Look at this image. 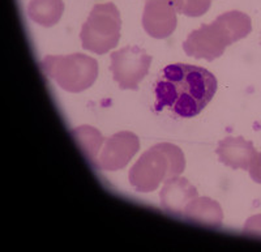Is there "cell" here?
Masks as SVG:
<instances>
[{"mask_svg": "<svg viewBox=\"0 0 261 252\" xmlns=\"http://www.w3.org/2000/svg\"><path fill=\"white\" fill-rule=\"evenodd\" d=\"M257 155L251 141L243 137H226L217 146L218 160L231 169L248 170L249 165Z\"/></svg>", "mask_w": 261, "mask_h": 252, "instance_id": "cell-10", "label": "cell"}, {"mask_svg": "<svg viewBox=\"0 0 261 252\" xmlns=\"http://www.w3.org/2000/svg\"><path fill=\"white\" fill-rule=\"evenodd\" d=\"M227 46L225 37L213 22L202 24L199 29L192 30L183 42V50L188 57L208 62L220 58Z\"/></svg>", "mask_w": 261, "mask_h": 252, "instance_id": "cell-8", "label": "cell"}, {"mask_svg": "<svg viewBox=\"0 0 261 252\" xmlns=\"http://www.w3.org/2000/svg\"><path fill=\"white\" fill-rule=\"evenodd\" d=\"M186 167L183 152L174 144L160 142L144 152L128 172L130 186L137 192H153L167 179L180 175Z\"/></svg>", "mask_w": 261, "mask_h": 252, "instance_id": "cell-2", "label": "cell"}, {"mask_svg": "<svg viewBox=\"0 0 261 252\" xmlns=\"http://www.w3.org/2000/svg\"><path fill=\"white\" fill-rule=\"evenodd\" d=\"M248 171L249 177L252 178V181L261 184V153H257L255 156V158H253L251 165H249Z\"/></svg>", "mask_w": 261, "mask_h": 252, "instance_id": "cell-17", "label": "cell"}, {"mask_svg": "<svg viewBox=\"0 0 261 252\" xmlns=\"http://www.w3.org/2000/svg\"><path fill=\"white\" fill-rule=\"evenodd\" d=\"M179 0H146L144 6L143 27L149 36L165 39L175 32Z\"/></svg>", "mask_w": 261, "mask_h": 252, "instance_id": "cell-7", "label": "cell"}, {"mask_svg": "<svg viewBox=\"0 0 261 252\" xmlns=\"http://www.w3.org/2000/svg\"><path fill=\"white\" fill-rule=\"evenodd\" d=\"M28 12L32 21L45 28L58 24L64 12L63 0H30Z\"/></svg>", "mask_w": 261, "mask_h": 252, "instance_id": "cell-14", "label": "cell"}, {"mask_svg": "<svg viewBox=\"0 0 261 252\" xmlns=\"http://www.w3.org/2000/svg\"><path fill=\"white\" fill-rule=\"evenodd\" d=\"M120 28L122 20L115 4H95L81 28V45L98 55L109 53L119 43Z\"/></svg>", "mask_w": 261, "mask_h": 252, "instance_id": "cell-4", "label": "cell"}, {"mask_svg": "<svg viewBox=\"0 0 261 252\" xmlns=\"http://www.w3.org/2000/svg\"><path fill=\"white\" fill-rule=\"evenodd\" d=\"M110 71L123 90L139 89V84L148 74L151 57L139 46H127L111 53Z\"/></svg>", "mask_w": 261, "mask_h": 252, "instance_id": "cell-5", "label": "cell"}, {"mask_svg": "<svg viewBox=\"0 0 261 252\" xmlns=\"http://www.w3.org/2000/svg\"><path fill=\"white\" fill-rule=\"evenodd\" d=\"M154 92L155 110L167 109L180 118H193L216 94L217 79L202 67L175 63L162 69Z\"/></svg>", "mask_w": 261, "mask_h": 252, "instance_id": "cell-1", "label": "cell"}, {"mask_svg": "<svg viewBox=\"0 0 261 252\" xmlns=\"http://www.w3.org/2000/svg\"><path fill=\"white\" fill-rule=\"evenodd\" d=\"M181 218L197 225L218 229L222 225L223 212L221 205L209 197H196L186 207Z\"/></svg>", "mask_w": 261, "mask_h": 252, "instance_id": "cell-11", "label": "cell"}, {"mask_svg": "<svg viewBox=\"0 0 261 252\" xmlns=\"http://www.w3.org/2000/svg\"><path fill=\"white\" fill-rule=\"evenodd\" d=\"M71 134L88 162L94 169H97L98 157H99V153H101V149L106 139L102 136L99 131L95 130L92 125H80V127L72 130Z\"/></svg>", "mask_w": 261, "mask_h": 252, "instance_id": "cell-13", "label": "cell"}, {"mask_svg": "<svg viewBox=\"0 0 261 252\" xmlns=\"http://www.w3.org/2000/svg\"><path fill=\"white\" fill-rule=\"evenodd\" d=\"M41 69L65 92L80 93L97 80L98 62L84 54L48 55L42 59Z\"/></svg>", "mask_w": 261, "mask_h": 252, "instance_id": "cell-3", "label": "cell"}, {"mask_svg": "<svg viewBox=\"0 0 261 252\" xmlns=\"http://www.w3.org/2000/svg\"><path fill=\"white\" fill-rule=\"evenodd\" d=\"M139 149V137L129 131H120L105 140L98 157L97 169L105 171H118L124 169Z\"/></svg>", "mask_w": 261, "mask_h": 252, "instance_id": "cell-6", "label": "cell"}, {"mask_svg": "<svg viewBox=\"0 0 261 252\" xmlns=\"http://www.w3.org/2000/svg\"><path fill=\"white\" fill-rule=\"evenodd\" d=\"M212 0H179V13L188 17H200L208 12Z\"/></svg>", "mask_w": 261, "mask_h": 252, "instance_id": "cell-15", "label": "cell"}, {"mask_svg": "<svg viewBox=\"0 0 261 252\" xmlns=\"http://www.w3.org/2000/svg\"><path fill=\"white\" fill-rule=\"evenodd\" d=\"M243 233L248 237L261 238V214H256L247 220Z\"/></svg>", "mask_w": 261, "mask_h": 252, "instance_id": "cell-16", "label": "cell"}, {"mask_svg": "<svg viewBox=\"0 0 261 252\" xmlns=\"http://www.w3.org/2000/svg\"><path fill=\"white\" fill-rule=\"evenodd\" d=\"M197 196V190L192 184L186 178L176 175L163 182L160 192L161 208L171 216L181 217L186 207Z\"/></svg>", "mask_w": 261, "mask_h": 252, "instance_id": "cell-9", "label": "cell"}, {"mask_svg": "<svg viewBox=\"0 0 261 252\" xmlns=\"http://www.w3.org/2000/svg\"><path fill=\"white\" fill-rule=\"evenodd\" d=\"M213 24L222 33L228 46L247 37L252 30L251 17L241 11H228L222 13L213 21Z\"/></svg>", "mask_w": 261, "mask_h": 252, "instance_id": "cell-12", "label": "cell"}]
</instances>
